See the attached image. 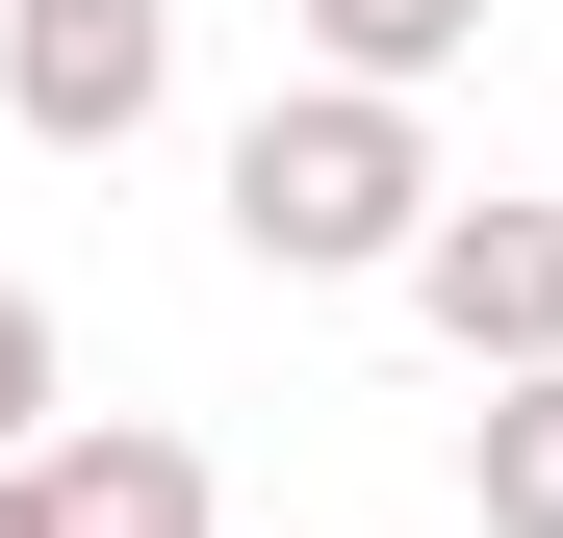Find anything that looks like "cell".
Masks as SVG:
<instances>
[{"mask_svg": "<svg viewBox=\"0 0 563 538\" xmlns=\"http://www.w3.org/2000/svg\"><path fill=\"white\" fill-rule=\"evenodd\" d=\"M410 231H435V129L385 103V77H282V103L231 129V256L256 283H385Z\"/></svg>", "mask_w": 563, "mask_h": 538, "instance_id": "1", "label": "cell"}, {"mask_svg": "<svg viewBox=\"0 0 563 538\" xmlns=\"http://www.w3.org/2000/svg\"><path fill=\"white\" fill-rule=\"evenodd\" d=\"M179 103V0H0V129L26 154H129Z\"/></svg>", "mask_w": 563, "mask_h": 538, "instance_id": "2", "label": "cell"}, {"mask_svg": "<svg viewBox=\"0 0 563 538\" xmlns=\"http://www.w3.org/2000/svg\"><path fill=\"white\" fill-rule=\"evenodd\" d=\"M385 283L461 333V385H512V359H563V206H461L435 179V231L385 256Z\"/></svg>", "mask_w": 563, "mask_h": 538, "instance_id": "3", "label": "cell"}, {"mask_svg": "<svg viewBox=\"0 0 563 538\" xmlns=\"http://www.w3.org/2000/svg\"><path fill=\"white\" fill-rule=\"evenodd\" d=\"M52 538H206V436H154V410H77L52 462H26Z\"/></svg>", "mask_w": 563, "mask_h": 538, "instance_id": "4", "label": "cell"}, {"mask_svg": "<svg viewBox=\"0 0 563 538\" xmlns=\"http://www.w3.org/2000/svg\"><path fill=\"white\" fill-rule=\"evenodd\" d=\"M461 487H487V538H563V359H512V385H487Z\"/></svg>", "mask_w": 563, "mask_h": 538, "instance_id": "5", "label": "cell"}, {"mask_svg": "<svg viewBox=\"0 0 563 538\" xmlns=\"http://www.w3.org/2000/svg\"><path fill=\"white\" fill-rule=\"evenodd\" d=\"M461 52H487V0H308V77H385V103L461 77Z\"/></svg>", "mask_w": 563, "mask_h": 538, "instance_id": "6", "label": "cell"}, {"mask_svg": "<svg viewBox=\"0 0 563 538\" xmlns=\"http://www.w3.org/2000/svg\"><path fill=\"white\" fill-rule=\"evenodd\" d=\"M26 436H52V308L0 283V462H26Z\"/></svg>", "mask_w": 563, "mask_h": 538, "instance_id": "7", "label": "cell"}, {"mask_svg": "<svg viewBox=\"0 0 563 538\" xmlns=\"http://www.w3.org/2000/svg\"><path fill=\"white\" fill-rule=\"evenodd\" d=\"M0 538H52V513H26V462H0Z\"/></svg>", "mask_w": 563, "mask_h": 538, "instance_id": "8", "label": "cell"}]
</instances>
